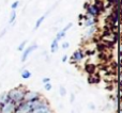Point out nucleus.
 <instances>
[{"mask_svg":"<svg viewBox=\"0 0 122 113\" xmlns=\"http://www.w3.org/2000/svg\"><path fill=\"white\" fill-rule=\"evenodd\" d=\"M15 19H16V12H15V10L12 11V13H11L10 15V19H9V23L10 24H13L15 21Z\"/></svg>","mask_w":122,"mask_h":113,"instance_id":"4468645a","label":"nucleus"},{"mask_svg":"<svg viewBox=\"0 0 122 113\" xmlns=\"http://www.w3.org/2000/svg\"><path fill=\"white\" fill-rule=\"evenodd\" d=\"M58 49H59V42L55 38V40L51 42V53L57 52Z\"/></svg>","mask_w":122,"mask_h":113,"instance_id":"1a4fd4ad","label":"nucleus"},{"mask_svg":"<svg viewBox=\"0 0 122 113\" xmlns=\"http://www.w3.org/2000/svg\"><path fill=\"white\" fill-rule=\"evenodd\" d=\"M30 113H51V110L49 108V106L47 104H44V105L40 106V107L33 109Z\"/></svg>","mask_w":122,"mask_h":113,"instance_id":"39448f33","label":"nucleus"},{"mask_svg":"<svg viewBox=\"0 0 122 113\" xmlns=\"http://www.w3.org/2000/svg\"><path fill=\"white\" fill-rule=\"evenodd\" d=\"M59 94H60V96H62V97L66 95V89H65L64 86L61 85L59 88Z\"/></svg>","mask_w":122,"mask_h":113,"instance_id":"2eb2a0df","label":"nucleus"},{"mask_svg":"<svg viewBox=\"0 0 122 113\" xmlns=\"http://www.w3.org/2000/svg\"><path fill=\"white\" fill-rule=\"evenodd\" d=\"M36 49H38V45L33 44V45H30L28 46L27 48H25L23 50V55H21V62H26L28 59V56L31 55V52H33Z\"/></svg>","mask_w":122,"mask_h":113,"instance_id":"7ed1b4c3","label":"nucleus"},{"mask_svg":"<svg viewBox=\"0 0 122 113\" xmlns=\"http://www.w3.org/2000/svg\"><path fill=\"white\" fill-rule=\"evenodd\" d=\"M72 26H73V24H72V23H70V24H67V25L66 26H65V27L64 28H63V29L62 30H60V31L59 32H58V33H57V35H56V40H57L58 41V42H59V41L60 40H62V38H64V36H65V34H66V31H67V30H69L70 29V28H71L72 27Z\"/></svg>","mask_w":122,"mask_h":113,"instance_id":"423d86ee","label":"nucleus"},{"mask_svg":"<svg viewBox=\"0 0 122 113\" xmlns=\"http://www.w3.org/2000/svg\"><path fill=\"white\" fill-rule=\"evenodd\" d=\"M45 17H46V14H45V15H43V16H41L40 18H39L38 20H36V25H34V30H36V29H39V28H40V26L42 25V23H43V21H44Z\"/></svg>","mask_w":122,"mask_h":113,"instance_id":"9b49d317","label":"nucleus"},{"mask_svg":"<svg viewBox=\"0 0 122 113\" xmlns=\"http://www.w3.org/2000/svg\"><path fill=\"white\" fill-rule=\"evenodd\" d=\"M18 5H19V1L17 0V1H14L12 3V5H11V8H12V10H16L17 8H18Z\"/></svg>","mask_w":122,"mask_h":113,"instance_id":"f3484780","label":"nucleus"},{"mask_svg":"<svg viewBox=\"0 0 122 113\" xmlns=\"http://www.w3.org/2000/svg\"><path fill=\"white\" fill-rule=\"evenodd\" d=\"M20 76L23 79H29V78L31 77V71H28V69H24V71H21Z\"/></svg>","mask_w":122,"mask_h":113,"instance_id":"9d476101","label":"nucleus"},{"mask_svg":"<svg viewBox=\"0 0 122 113\" xmlns=\"http://www.w3.org/2000/svg\"><path fill=\"white\" fill-rule=\"evenodd\" d=\"M95 24V20H94V16H91V15H89V17L87 16V18L85 19V26L86 27H92V26H94Z\"/></svg>","mask_w":122,"mask_h":113,"instance_id":"6e6552de","label":"nucleus"},{"mask_svg":"<svg viewBox=\"0 0 122 113\" xmlns=\"http://www.w3.org/2000/svg\"><path fill=\"white\" fill-rule=\"evenodd\" d=\"M51 88H53V85H51V82H48V83H44V89H45V91H51Z\"/></svg>","mask_w":122,"mask_h":113,"instance_id":"dca6fc26","label":"nucleus"},{"mask_svg":"<svg viewBox=\"0 0 122 113\" xmlns=\"http://www.w3.org/2000/svg\"><path fill=\"white\" fill-rule=\"evenodd\" d=\"M67 60H69V56H67L66 55H65V56H62V62H66V61Z\"/></svg>","mask_w":122,"mask_h":113,"instance_id":"aec40b11","label":"nucleus"},{"mask_svg":"<svg viewBox=\"0 0 122 113\" xmlns=\"http://www.w3.org/2000/svg\"><path fill=\"white\" fill-rule=\"evenodd\" d=\"M69 47H70V43H69V42L62 43V49H67Z\"/></svg>","mask_w":122,"mask_h":113,"instance_id":"a211bd4d","label":"nucleus"},{"mask_svg":"<svg viewBox=\"0 0 122 113\" xmlns=\"http://www.w3.org/2000/svg\"><path fill=\"white\" fill-rule=\"evenodd\" d=\"M39 98V93L34 92V91H28L25 92V96H24V101H31L34 99Z\"/></svg>","mask_w":122,"mask_h":113,"instance_id":"20e7f679","label":"nucleus"},{"mask_svg":"<svg viewBox=\"0 0 122 113\" xmlns=\"http://www.w3.org/2000/svg\"><path fill=\"white\" fill-rule=\"evenodd\" d=\"M82 59H84V51L80 50V49H77V50L73 53V56H72V60L74 61V63L80 62Z\"/></svg>","mask_w":122,"mask_h":113,"instance_id":"0eeeda50","label":"nucleus"},{"mask_svg":"<svg viewBox=\"0 0 122 113\" xmlns=\"http://www.w3.org/2000/svg\"><path fill=\"white\" fill-rule=\"evenodd\" d=\"M42 82H43V83H48V82H51V78L44 77V78L42 79Z\"/></svg>","mask_w":122,"mask_h":113,"instance_id":"6ab92c4d","label":"nucleus"},{"mask_svg":"<svg viewBox=\"0 0 122 113\" xmlns=\"http://www.w3.org/2000/svg\"><path fill=\"white\" fill-rule=\"evenodd\" d=\"M0 107H1V105H0Z\"/></svg>","mask_w":122,"mask_h":113,"instance_id":"4be33fe9","label":"nucleus"},{"mask_svg":"<svg viewBox=\"0 0 122 113\" xmlns=\"http://www.w3.org/2000/svg\"><path fill=\"white\" fill-rule=\"evenodd\" d=\"M71 101H74V95H72V97H71V99H70Z\"/></svg>","mask_w":122,"mask_h":113,"instance_id":"412c9836","label":"nucleus"},{"mask_svg":"<svg viewBox=\"0 0 122 113\" xmlns=\"http://www.w3.org/2000/svg\"><path fill=\"white\" fill-rule=\"evenodd\" d=\"M9 100V97H8V93H4V94H1L0 95V105L4 104L5 101Z\"/></svg>","mask_w":122,"mask_h":113,"instance_id":"f8f14e48","label":"nucleus"},{"mask_svg":"<svg viewBox=\"0 0 122 113\" xmlns=\"http://www.w3.org/2000/svg\"><path fill=\"white\" fill-rule=\"evenodd\" d=\"M0 111H1V113H14L16 111V105L9 99L8 101H5L1 105Z\"/></svg>","mask_w":122,"mask_h":113,"instance_id":"f03ea898","label":"nucleus"},{"mask_svg":"<svg viewBox=\"0 0 122 113\" xmlns=\"http://www.w3.org/2000/svg\"><path fill=\"white\" fill-rule=\"evenodd\" d=\"M25 90H23L21 88H15L12 89L10 92L8 93V97L11 101L17 105V104H20L24 101V96H25Z\"/></svg>","mask_w":122,"mask_h":113,"instance_id":"f257e3e1","label":"nucleus"},{"mask_svg":"<svg viewBox=\"0 0 122 113\" xmlns=\"http://www.w3.org/2000/svg\"><path fill=\"white\" fill-rule=\"evenodd\" d=\"M27 43H28V41L27 40H25V41H23V42L19 44V46L17 47V50L18 51H23L24 49L26 48V45H27Z\"/></svg>","mask_w":122,"mask_h":113,"instance_id":"ddd939ff","label":"nucleus"}]
</instances>
